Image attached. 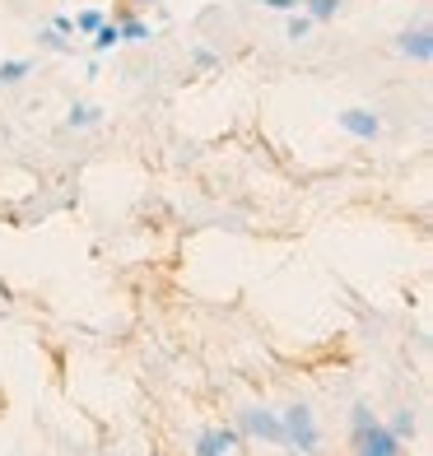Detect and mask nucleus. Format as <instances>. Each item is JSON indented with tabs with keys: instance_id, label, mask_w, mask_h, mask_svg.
I'll return each instance as SVG.
<instances>
[{
	"instance_id": "obj_1",
	"label": "nucleus",
	"mask_w": 433,
	"mask_h": 456,
	"mask_svg": "<svg viewBox=\"0 0 433 456\" xmlns=\"http://www.w3.org/2000/svg\"><path fill=\"white\" fill-rule=\"evenodd\" d=\"M349 428H355V438H349L355 456H405V443H401L387 424H378L368 405H355V414H349Z\"/></svg>"
},
{
	"instance_id": "obj_9",
	"label": "nucleus",
	"mask_w": 433,
	"mask_h": 456,
	"mask_svg": "<svg viewBox=\"0 0 433 456\" xmlns=\"http://www.w3.org/2000/svg\"><path fill=\"white\" fill-rule=\"evenodd\" d=\"M117 33L127 37V43H144V37H150V24H144V19H127V24H121Z\"/></svg>"
},
{
	"instance_id": "obj_4",
	"label": "nucleus",
	"mask_w": 433,
	"mask_h": 456,
	"mask_svg": "<svg viewBox=\"0 0 433 456\" xmlns=\"http://www.w3.org/2000/svg\"><path fill=\"white\" fill-rule=\"evenodd\" d=\"M233 447H238L233 428H205L196 443V456H233Z\"/></svg>"
},
{
	"instance_id": "obj_15",
	"label": "nucleus",
	"mask_w": 433,
	"mask_h": 456,
	"mask_svg": "<svg viewBox=\"0 0 433 456\" xmlns=\"http://www.w3.org/2000/svg\"><path fill=\"white\" fill-rule=\"evenodd\" d=\"M266 5H271V10H294L298 0H266Z\"/></svg>"
},
{
	"instance_id": "obj_13",
	"label": "nucleus",
	"mask_w": 433,
	"mask_h": 456,
	"mask_svg": "<svg viewBox=\"0 0 433 456\" xmlns=\"http://www.w3.org/2000/svg\"><path fill=\"white\" fill-rule=\"evenodd\" d=\"M98 24H102V14H98V10H85V14L75 19V28H79V33H94Z\"/></svg>"
},
{
	"instance_id": "obj_14",
	"label": "nucleus",
	"mask_w": 433,
	"mask_h": 456,
	"mask_svg": "<svg viewBox=\"0 0 433 456\" xmlns=\"http://www.w3.org/2000/svg\"><path fill=\"white\" fill-rule=\"evenodd\" d=\"M307 28H313V19H289V37H307Z\"/></svg>"
},
{
	"instance_id": "obj_5",
	"label": "nucleus",
	"mask_w": 433,
	"mask_h": 456,
	"mask_svg": "<svg viewBox=\"0 0 433 456\" xmlns=\"http://www.w3.org/2000/svg\"><path fill=\"white\" fill-rule=\"evenodd\" d=\"M340 126L355 135V140H378V117L373 112H364V108H355V112H340Z\"/></svg>"
},
{
	"instance_id": "obj_3",
	"label": "nucleus",
	"mask_w": 433,
	"mask_h": 456,
	"mask_svg": "<svg viewBox=\"0 0 433 456\" xmlns=\"http://www.w3.org/2000/svg\"><path fill=\"white\" fill-rule=\"evenodd\" d=\"M242 433L284 447V424H280V414H271V410H242Z\"/></svg>"
},
{
	"instance_id": "obj_12",
	"label": "nucleus",
	"mask_w": 433,
	"mask_h": 456,
	"mask_svg": "<svg viewBox=\"0 0 433 456\" xmlns=\"http://www.w3.org/2000/svg\"><path fill=\"white\" fill-rule=\"evenodd\" d=\"M98 108H70V126H94Z\"/></svg>"
},
{
	"instance_id": "obj_16",
	"label": "nucleus",
	"mask_w": 433,
	"mask_h": 456,
	"mask_svg": "<svg viewBox=\"0 0 433 456\" xmlns=\"http://www.w3.org/2000/svg\"><path fill=\"white\" fill-rule=\"evenodd\" d=\"M135 5H154V0H135Z\"/></svg>"
},
{
	"instance_id": "obj_10",
	"label": "nucleus",
	"mask_w": 433,
	"mask_h": 456,
	"mask_svg": "<svg viewBox=\"0 0 433 456\" xmlns=\"http://www.w3.org/2000/svg\"><path fill=\"white\" fill-rule=\"evenodd\" d=\"M24 75H29V61H5L0 66V85H19Z\"/></svg>"
},
{
	"instance_id": "obj_2",
	"label": "nucleus",
	"mask_w": 433,
	"mask_h": 456,
	"mask_svg": "<svg viewBox=\"0 0 433 456\" xmlns=\"http://www.w3.org/2000/svg\"><path fill=\"white\" fill-rule=\"evenodd\" d=\"M284 424V447H298V452H317V419L307 405H289L280 414Z\"/></svg>"
},
{
	"instance_id": "obj_8",
	"label": "nucleus",
	"mask_w": 433,
	"mask_h": 456,
	"mask_svg": "<svg viewBox=\"0 0 433 456\" xmlns=\"http://www.w3.org/2000/svg\"><path fill=\"white\" fill-rule=\"evenodd\" d=\"M391 433H396L401 443H405V438H415V414H410V410H396V419H391Z\"/></svg>"
},
{
	"instance_id": "obj_7",
	"label": "nucleus",
	"mask_w": 433,
	"mask_h": 456,
	"mask_svg": "<svg viewBox=\"0 0 433 456\" xmlns=\"http://www.w3.org/2000/svg\"><path fill=\"white\" fill-rule=\"evenodd\" d=\"M117 43H121L117 24H98V28H94V47H98V52H108V47H117Z\"/></svg>"
},
{
	"instance_id": "obj_6",
	"label": "nucleus",
	"mask_w": 433,
	"mask_h": 456,
	"mask_svg": "<svg viewBox=\"0 0 433 456\" xmlns=\"http://www.w3.org/2000/svg\"><path fill=\"white\" fill-rule=\"evenodd\" d=\"M401 52L410 56V61H424L433 56V37H429V28H410V33H401Z\"/></svg>"
},
{
	"instance_id": "obj_11",
	"label": "nucleus",
	"mask_w": 433,
	"mask_h": 456,
	"mask_svg": "<svg viewBox=\"0 0 433 456\" xmlns=\"http://www.w3.org/2000/svg\"><path fill=\"white\" fill-rule=\"evenodd\" d=\"M340 0H307V19H336Z\"/></svg>"
}]
</instances>
